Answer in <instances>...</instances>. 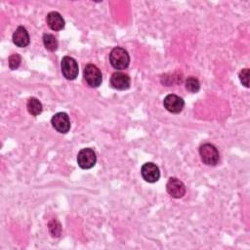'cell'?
Wrapping results in <instances>:
<instances>
[{"instance_id": "6da1fadb", "label": "cell", "mask_w": 250, "mask_h": 250, "mask_svg": "<svg viewBox=\"0 0 250 250\" xmlns=\"http://www.w3.org/2000/svg\"><path fill=\"white\" fill-rule=\"evenodd\" d=\"M109 62L115 69L126 68L130 62L128 52L121 47L113 48L109 54Z\"/></svg>"}, {"instance_id": "7a4b0ae2", "label": "cell", "mask_w": 250, "mask_h": 250, "mask_svg": "<svg viewBox=\"0 0 250 250\" xmlns=\"http://www.w3.org/2000/svg\"><path fill=\"white\" fill-rule=\"evenodd\" d=\"M199 155L201 161L209 166H215L218 164L220 156L219 151L215 146L211 144H203L199 147Z\"/></svg>"}, {"instance_id": "3957f363", "label": "cell", "mask_w": 250, "mask_h": 250, "mask_svg": "<svg viewBox=\"0 0 250 250\" xmlns=\"http://www.w3.org/2000/svg\"><path fill=\"white\" fill-rule=\"evenodd\" d=\"M84 79L86 83L93 88L99 87L102 84L103 81V75L99 67H97L95 64L89 63L84 68Z\"/></svg>"}, {"instance_id": "277c9868", "label": "cell", "mask_w": 250, "mask_h": 250, "mask_svg": "<svg viewBox=\"0 0 250 250\" xmlns=\"http://www.w3.org/2000/svg\"><path fill=\"white\" fill-rule=\"evenodd\" d=\"M61 68L63 77L67 80H74L78 75V63L71 57L65 56L62 58L61 62Z\"/></svg>"}, {"instance_id": "5b68a950", "label": "cell", "mask_w": 250, "mask_h": 250, "mask_svg": "<svg viewBox=\"0 0 250 250\" xmlns=\"http://www.w3.org/2000/svg\"><path fill=\"white\" fill-rule=\"evenodd\" d=\"M97 156L94 149L90 147L82 148L77 154V163L82 169H90L95 166Z\"/></svg>"}, {"instance_id": "8992f818", "label": "cell", "mask_w": 250, "mask_h": 250, "mask_svg": "<svg viewBox=\"0 0 250 250\" xmlns=\"http://www.w3.org/2000/svg\"><path fill=\"white\" fill-rule=\"evenodd\" d=\"M163 105L171 113H180L185 106V102L181 97L169 94L164 98Z\"/></svg>"}, {"instance_id": "52a82bcc", "label": "cell", "mask_w": 250, "mask_h": 250, "mask_svg": "<svg viewBox=\"0 0 250 250\" xmlns=\"http://www.w3.org/2000/svg\"><path fill=\"white\" fill-rule=\"evenodd\" d=\"M51 123L55 130H57L59 133L65 134L70 129V120L68 115L65 112H58L56 113L52 119Z\"/></svg>"}, {"instance_id": "ba28073f", "label": "cell", "mask_w": 250, "mask_h": 250, "mask_svg": "<svg viewBox=\"0 0 250 250\" xmlns=\"http://www.w3.org/2000/svg\"><path fill=\"white\" fill-rule=\"evenodd\" d=\"M141 175L146 182L155 183L160 178V171L156 164L152 162H146L141 168Z\"/></svg>"}, {"instance_id": "9c48e42d", "label": "cell", "mask_w": 250, "mask_h": 250, "mask_svg": "<svg viewBox=\"0 0 250 250\" xmlns=\"http://www.w3.org/2000/svg\"><path fill=\"white\" fill-rule=\"evenodd\" d=\"M167 192L174 198H181L186 194V186L177 178H170L166 184Z\"/></svg>"}, {"instance_id": "30bf717a", "label": "cell", "mask_w": 250, "mask_h": 250, "mask_svg": "<svg viewBox=\"0 0 250 250\" xmlns=\"http://www.w3.org/2000/svg\"><path fill=\"white\" fill-rule=\"evenodd\" d=\"M131 84V79L130 77L123 73V72H114L111 77H110V85L112 88L116 89V90H127L129 89Z\"/></svg>"}, {"instance_id": "8fae6325", "label": "cell", "mask_w": 250, "mask_h": 250, "mask_svg": "<svg viewBox=\"0 0 250 250\" xmlns=\"http://www.w3.org/2000/svg\"><path fill=\"white\" fill-rule=\"evenodd\" d=\"M13 42L16 46L21 47V48H24L29 44V35L27 30L25 29V27L23 26H19L15 32L13 33Z\"/></svg>"}, {"instance_id": "7c38bea8", "label": "cell", "mask_w": 250, "mask_h": 250, "mask_svg": "<svg viewBox=\"0 0 250 250\" xmlns=\"http://www.w3.org/2000/svg\"><path fill=\"white\" fill-rule=\"evenodd\" d=\"M46 22L48 26L55 31L62 30L64 27V20L58 12H50L46 17Z\"/></svg>"}, {"instance_id": "4fadbf2b", "label": "cell", "mask_w": 250, "mask_h": 250, "mask_svg": "<svg viewBox=\"0 0 250 250\" xmlns=\"http://www.w3.org/2000/svg\"><path fill=\"white\" fill-rule=\"evenodd\" d=\"M26 108L28 110V112L31 114V115H34V116H37L39 115L41 112H42V109H43V106H42V104L40 103V101L36 98H30L26 104Z\"/></svg>"}, {"instance_id": "5bb4252c", "label": "cell", "mask_w": 250, "mask_h": 250, "mask_svg": "<svg viewBox=\"0 0 250 250\" xmlns=\"http://www.w3.org/2000/svg\"><path fill=\"white\" fill-rule=\"evenodd\" d=\"M43 43L45 48L50 51V52H54L58 49V40L57 38L50 33H46L43 35Z\"/></svg>"}, {"instance_id": "9a60e30c", "label": "cell", "mask_w": 250, "mask_h": 250, "mask_svg": "<svg viewBox=\"0 0 250 250\" xmlns=\"http://www.w3.org/2000/svg\"><path fill=\"white\" fill-rule=\"evenodd\" d=\"M185 86L186 89L190 93H197L200 90V83L198 79L193 76H189L186 79Z\"/></svg>"}, {"instance_id": "2e32d148", "label": "cell", "mask_w": 250, "mask_h": 250, "mask_svg": "<svg viewBox=\"0 0 250 250\" xmlns=\"http://www.w3.org/2000/svg\"><path fill=\"white\" fill-rule=\"evenodd\" d=\"M21 58L19 54H12L10 57H9V60H8V62H9V67L13 70L17 69L20 64H21Z\"/></svg>"}, {"instance_id": "e0dca14e", "label": "cell", "mask_w": 250, "mask_h": 250, "mask_svg": "<svg viewBox=\"0 0 250 250\" xmlns=\"http://www.w3.org/2000/svg\"><path fill=\"white\" fill-rule=\"evenodd\" d=\"M57 229H62L60 223H59L58 221H56V220L51 221V222L49 223V229H50V231H51V233H52L53 236H59V235H60L61 231H60V230H57Z\"/></svg>"}, {"instance_id": "ac0fdd59", "label": "cell", "mask_w": 250, "mask_h": 250, "mask_svg": "<svg viewBox=\"0 0 250 250\" xmlns=\"http://www.w3.org/2000/svg\"><path fill=\"white\" fill-rule=\"evenodd\" d=\"M239 79L240 82L246 87H249V69L248 68H244L239 72Z\"/></svg>"}]
</instances>
